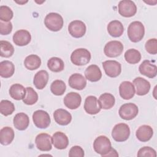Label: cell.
<instances>
[{
	"label": "cell",
	"mask_w": 157,
	"mask_h": 157,
	"mask_svg": "<svg viewBox=\"0 0 157 157\" xmlns=\"http://www.w3.org/2000/svg\"><path fill=\"white\" fill-rule=\"evenodd\" d=\"M146 51L151 55H156L157 53V40L156 38L150 39L145 45Z\"/></svg>",
	"instance_id": "cell-39"
},
{
	"label": "cell",
	"mask_w": 157,
	"mask_h": 157,
	"mask_svg": "<svg viewBox=\"0 0 157 157\" xmlns=\"http://www.w3.org/2000/svg\"><path fill=\"white\" fill-rule=\"evenodd\" d=\"M33 121L35 126L40 129L48 128L51 122L49 114L43 110H38L33 113Z\"/></svg>",
	"instance_id": "cell-6"
},
{
	"label": "cell",
	"mask_w": 157,
	"mask_h": 157,
	"mask_svg": "<svg viewBox=\"0 0 157 157\" xmlns=\"http://www.w3.org/2000/svg\"><path fill=\"white\" fill-rule=\"evenodd\" d=\"M119 93L123 99L125 100L130 99L135 94L134 86L129 81H124L120 85Z\"/></svg>",
	"instance_id": "cell-21"
},
{
	"label": "cell",
	"mask_w": 157,
	"mask_h": 157,
	"mask_svg": "<svg viewBox=\"0 0 157 157\" xmlns=\"http://www.w3.org/2000/svg\"><path fill=\"white\" fill-rule=\"evenodd\" d=\"M109 34L113 37H120L124 32V27L121 22L118 20L111 21L107 27Z\"/></svg>",
	"instance_id": "cell-26"
},
{
	"label": "cell",
	"mask_w": 157,
	"mask_h": 157,
	"mask_svg": "<svg viewBox=\"0 0 157 157\" xmlns=\"http://www.w3.org/2000/svg\"><path fill=\"white\" fill-rule=\"evenodd\" d=\"M14 131L9 126H5L0 130V142L2 145H9L14 139Z\"/></svg>",
	"instance_id": "cell-28"
},
{
	"label": "cell",
	"mask_w": 157,
	"mask_h": 157,
	"mask_svg": "<svg viewBox=\"0 0 157 157\" xmlns=\"http://www.w3.org/2000/svg\"><path fill=\"white\" fill-rule=\"evenodd\" d=\"M26 93V90L25 87L19 83L12 85L9 89V94L12 98L15 100L23 99Z\"/></svg>",
	"instance_id": "cell-27"
},
{
	"label": "cell",
	"mask_w": 157,
	"mask_h": 157,
	"mask_svg": "<svg viewBox=\"0 0 157 157\" xmlns=\"http://www.w3.org/2000/svg\"><path fill=\"white\" fill-rule=\"evenodd\" d=\"M133 85L136 87V93L139 96L147 94L150 89V83L146 79L138 77L134 79Z\"/></svg>",
	"instance_id": "cell-17"
},
{
	"label": "cell",
	"mask_w": 157,
	"mask_h": 157,
	"mask_svg": "<svg viewBox=\"0 0 157 157\" xmlns=\"http://www.w3.org/2000/svg\"><path fill=\"white\" fill-rule=\"evenodd\" d=\"M86 25L80 20H74L71 21L68 26V31L69 34L75 38L83 37L86 33Z\"/></svg>",
	"instance_id": "cell-12"
},
{
	"label": "cell",
	"mask_w": 157,
	"mask_h": 157,
	"mask_svg": "<svg viewBox=\"0 0 157 157\" xmlns=\"http://www.w3.org/2000/svg\"><path fill=\"white\" fill-rule=\"evenodd\" d=\"M98 101L101 109L107 110L113 107L115 102V99L112 94L105 93L99 96Z\"/></svg>",
	"instance_id": "cell-30"
},
{
	"label": "cell",
	"mask_w": 157,
	"mask_h": 157,
	"mask_svg": "<svg viewBox=\"0 0 157 157\" xmlns=\"http://www.w3.org/2000/svg\"><path fill=\"white\" fill-rule=\"evenodd\" d=\"M13 126L17 129L24 131L29 126V117L23 112L18 113L13 117Z\"/></svg>",
	"instance_id": "cell-22"
},
{
	"label": "cell",
	"mask_w": 157,
	"mask_h": 157,
	"mask_svg": "<svg viewBox=\"0 0 157 157\" xmlns=\"http://www.w3.org/2000/svg\"><path fill=\"white\" fill-rule=\"evenodd\" d=\"M24 65L27 69L34 71L40 66L41 59L40 57L36 55H30L25 59Z\"/></svg>",
	"instance_id": "cell-31"
},
{
	"label": "cell",
	"mask_w": 157,
	"mask_h": 157,
	"mask_svg": "<svg viewBox=\"0 0 157 157\" xmlns=\"http://www.w3.org/2000/svg\"><path fill=\"white\" fill-rule=\"evenodd\" d=\"M0 46V55L1 57L9 58L13 55L14 53V48L9 42L6 40H1Z\"/></svg>",
	"instance_id": "cell-35"
},
{
	"label": "cell",
	"mask_w": 157,
	"mask_h": 157,
	"mask_svg": "<svg viewBox=\"0 0 157 157\" xmlns=\"http://www.w3.org/2000/svg\"><path fill=\"white\" fill-rule=\"evenodd\" d=\"M52 140L54 147L59 150L65 149L69 145L67 136L64 132L60 131L56 132L53 134Z\"/></svg>",
	"instance_id": "cell-18"
},
{
	"label": "cell",
	"mask_w": 157,
	"mask_h": 157,
	"mask_svg": "<svg viewBox=\"0 0 157 157\" xmlns=\"http://www.w3.org/2000/svg\"><path fill=\"white\" fill-rule=\"evenodd\" d=\"M85 155L83 148L78 145L73 146L69 150V156L70 157H83Z\"/></svg>",
	"instance_id": "cell-42"
},
{
	"label": "cell",
	"mask_w": 157,
	"mask_h": 157,
	"mask_svg": "<svg viewBox=\"0 0 157 157\" xmlns=\"http://www.w3.org/2000/svg\"><path fill=\"white\" fill-rule=\"evenodd\" d=\"M93 148L97 153L103 157L112 148L110 139L105 136H98L93 142Z\"/></svg>",
	"instance_id": "cell-5"
},
{
	"label": "cell",
	"mask_w": 157,
	"mask_h": 157,
	"mask_svg": "<svg viewBox=\"0 0 157 157\" xmlns=\"http://www.w3.org/2000/svg\"><path fill=\"white\" fill-rule=\"evenodd\" d=\"M12 30V24L10 21H0V33L1 35H8Z\"/></svg>",
	"instance_id": "cell-41"
},
{
	"label": "cell",
	"mask_w": 157,
	"mask_h": 157,
	"mask_svg": "<svg viewBox=\"0 0 157 157\" xmlns=\"http://www.w3.org/2000/svg\"><path fill=\"white\" fill-rule=\"evenodd\" d=\"M106 156H118V154L114 148H112L110 150L107 154H105L103 157H106Z\"/></svg>",
	"instance_id": "cell-43"
},
{
	"label": "cell",
	"mask_w": 157,
	"mask_h": 157,
	"mask_svg": "<svg viewBox=\"0 0 157 157\" xmlns=\"http://www.w3.org/2000/svg\"><path fill=\"white\" fill-rule=\"evenodd\" d=\"M55 121L59 125L66 126L69 124L72 120L71 114L65 109H58L53 113Z\"/></svg>",
	"instance_id": "cell-19"
},
{
	"label": "cell",
	"mask_w": 157,
	"mask_h": 157,
	"mask_svg": "<svg viewBox=\"0 0 157 157\" xmlns=\"http://www.w3.org/2000/svg\"><path fill=\"white\" fill-rule=\"evenodd\" d=\"M102 67L106 75L112 78L118 77L121 72V64L115 60L104 61L102 63Z\"/></svg>",
	"instance_id": "cell-10"
},
{
	"label": "cell",
	"mask_w": 157,
	"mask_h": 157,
	"mask_svg": "<svg viewBox=\"0 0 157 157\" xmlns=\"http://www.w3.org/2000/svg\"><path fill=\"white\" fill-rule=\"evenodd\" d=\"M15 109L13 104L9 100H2L0 102V112L4 116L11 115Z\"/></svg>",
	"instance_id": "cell-37"
},
{
	"label": "cell",
	"mask_w": 157,
	"mask_h": 157,
	"mask_svg": "<svg viewBox=\"0 0 157 157\" xmlns=\"http://www.w3.org/2000/svg\"><path fill=\"white\" fill-rule=\"evenodd\" d=\"M48 73L45 70L38 71L34 75L33 83L35 87L38 90L44 89L48 81Z\"/></svg>",
	"instance_id": "cell-24"
},
{
	"label": "cell",
	"mask_w": 157,
	"mask_h": 157,
	"mask_svg": "<svg viewBox=\"0 0 157 157\" xmlns=\"http://www.w3.org/2000/svg\"><path fill=\"white\" fill-rule=\"evenodd\" d=\"M68 83L70 87L77 90H82L86 85V78L78 73L72 74L69 78Z\"/></svg>",
	"instance_id": "cell-20"
},
{
	"label": "cell",
	"mask_w": 157,
	"mask_h": 157,
	"mask_svg": "<svg viewBox=\"0 0 157 157\" xmlns=\"http://www.w3.org/2000/svg\"><path fill=\"white\" fill-rule=\"evenodd\" d=\"M153 134V130L149 125L140 126L136 132V136L137 139L141 142H147L151 139Z\"/></svg>",
	"instance_id": "cell-25"
},
{
	"label": "cell",
	"mask_w": 157,
	"mask_h": 157,
	"mask_svg": "<svg viewBox=\"0 0 157 157\" xmlns=\"http://www.w3.org/2000/svg\"><path fill=\"white\" fill-rule=\"evenodd\" d=\"M15 2L18 4H23L26 3L28 1H15Z\"/></svg>",
	"instance_id": "cell-44"
},
{
	"label": "cell",
	"mask_w": 157,
	"mask_h": 157,
	"mask_svg": "<svg viewBox=\"0 0 157 157\" xmlns=\"http://www.w3.org/2000/svg\"><path fill=\"white\" fill-rule=\"evenodd\" d=\"M15 72V66L12 62L5 60L0 63V75L3 78L12 77Z\"/></svg>",
	"instance_id": "cell-29"
},
{
	"label": "cell",
	"mask_w": 157,
	"mask_h": 157,
	"mask_svg": "<svg viewBox=\"0 0 157 157\" xmlns=\"http://www.w3.org/2000/svg\"><path fill=\"white\" fill-rule=\"evenodd\" d=\"M124 59L127 63L134 64L138 63L140 61L141 54L137 50L131 48L125 52Z\"/></svg>",
	"instance_id": "cell-33"
},
{
	"label": "cell",
	"mask_w": 157,
	"mask_h": 157,
	"mask_svg": "<svg viewBox=\"0 0 157 157\" xmlns=\"http://www.w3.org/2000/svg\"><path fill=\"white\" fill-rule=\"evenodd\" d=\"M66 89L65 83L61 80H56L52 82L50 86L52 93L56 96L63 95Z\"/></svg>",
	"instance_id": "cell-34"
},
{
	"label": "cell",
	"mask_w": 157,
	"mask_h": 157,
	"mask_svg": "<svg viewBox=\"0 0 157 157\" xmlns=\"http://www.w3.org/2000/svg\"><path fill=\"white\" fill-rule=\"evenodd\" d=\"M138 107L134 103H126L123 104L118 111L120 117L125 120H131L138 114Z\"/></svg>",
	"instance_id": "cell-7"
},
{
	"label": "cell",
	"mask_w": 157,
	"mask_h": 157,
	"mask_svg": "<svg viewBox=\"0 0 157 157\" xmlns=\"http://www.w3.org/2000/svg\"><path fill=\"white\" fill-rule=\"evenodd\" d=\"M85 75L87 80L95 82L99 81L102 77V72L100 68L96 64L90 65L85 71Z\"/></svg>",
	"instance_id": "cell-23"
},
{
	"label": "cell",
	"mask_w": 157,
	"mask_h": 157,
	"mask_svg": "<svg viewBox=\"0 0 157 157\" xmlns=\"http://www.w3.org/2000/svg\"><path fill=\"white\" fill-rule=\"evenodd\" d=\"M123 44L118 40H112L107 42L104 48V54L109 58H115L121 55L123 51Z\"/></svg>",
	"instance_id": "cell-8"
},
{
	"label": "cell",
	"mask_w": 157,
	"mask_h": 157,
	"mask_svg": "<svg viewBox=\"0 0 157 157\" xmlns=\"http://www.w3.org/2000/svg\"><path fill=\"white\" fill-rule=\"evenodd\" d=\"M137 156H150L156 157V151L150 147H144L139 149L137 153Z\"/></svg>",
	"instance_id": "cell-40"
},
{
	"label": "cell",
	"mask_w": 157,
	"mask_h": 157,
	"mask_svg": "<svg viewBox=\"0 0 157 157\" xmlns=\"http://www.w3.org/2000/svg\"><path fill=\"white\" fill-rule=\"evenodd\" d=\"M130 129L129 126L123 123L117 124L112 129V136L117 142L126 141L129 137Z\"/></svg>",
	"instance_id": "cell-4"
},
{
	"label": "cell",
	"mask_w": 157,
	"mask_h": 157,
	"mask_svg": "<svg viewBox=\"0 0 157 157\" xmlns=\"http://www.w3.org/2000/svg\"><path fill=\"white\" fill-rule=\"evenodd\" d=\"M140 73L147 77L153 78L156 76L157 67L149 60H144L139 66Z\"/></svg>",
	"instance_id": "cell-16"
},
{
	"label": "cell",
	"mask_w": 157,
	"mask_h": 157,
	"mask_svg": "<svg viewBox=\"0 0 157 157\" xmlns=\"http://www.w3.org/2000/svg\"><path fill=\"white\" fill-rule=\"evenodd\" d=\"M64 104L69 109H77L81 104L82 98L80 95L75 92H70L64 98Z\"/></svg>",
	"instance_id": "cell-15"
},
{
	"label": "cell",
	"mask_w": 157,
	"mask_h": 157,
	"mask_svg": "<svg viewBox=\"0 0 157 157\" xmlns=\"http://www.w3.org/2000/svg\"><path fill=\"white\" fill-rule=\"evenodd\" d=\"M47 67L52 72H59L64 69V64L61 58L52 57L48 60Z\"/></svg>",
	"instance_id": "cell-32"
},
{
	"label": "cell",
	"mask_w": 157,
	"mask_h": 157,
	"mask_svg": "<svg viewBox=\"0 0 157 157\" xmlns=\"http://www.w3.org/2000/svg\"><path fill=\"white\" fill-rule=\"evenodd\" d=\"M90 59L91 53L86 48L75 49L71 55V62L76 66L86 65L90 62Z\"/></svg>",
	"instance_id": "cell-3"
},
{
	"label": "cell",
	"mask_w": 157,
	"mask_h": 157,
	"mask_svg": "<svg viewBox=\"0 0 157 157\" xmlns=\"http://www.w3.org/2000/svg\"><path fill=\"white\" fill-rule=\"evenodd\" d=\"M36 147L40 151H48L52 148V137L47 133H40L35 139Z\"/></svg>",
	"instance_id": "cell-11"
},
{
	"label": "cell",
	"mask_w": 157,
	"mask_h": 157,
	"mask_svg": "<svg viewBox=\"0 0 157 157\" xmlns=\"http://www.w3.org/2000/svg\"><path fill=\"white\" fill-rule=\"evenodd\" d=\"M26 93L25 98L23 99V102L26 105H33L38 100V94L32 87L26 88Z\"/></svg>",
	"instance_id": "cell-36"
},
{
	"label": "cell",
	"mask_w": 157,
	"mask_h": 157,
	"mask_svg": "<svg viewBox=\"0 0 157 157\" xmlns=\"http://www.w3.org/2000/svg\"><path fill=\"white\" fill-rule=\"evenodd\" d=\"M128 36L132 42L140 41L145 34V28L142 23L139 21H134L130 23L128 28Z\"/></svg>",
	"instance_id": "cell-1"
},
{
	"label": "cell",
	"mask_w": 157,
	"mask_h": 157,
	"mask_svg": "<svg viewBox=\"0 0 157 157\" xmlns=\"http://www.w3.org/2000/svg\"><path fill=\"white\" fill-rule=\"evenodd\" d=\"M31 40V36L29 32L25 29L17 31L13 35V42L18 46H25L28 45Z\"/></svg>",
	"instance_id": "cell-14"
},
{
	"label": "cell",
	"mask_w": 157,
	"mask_h": 157,
	"mask_svg": "<svg viewBox=\"0 0 157 157\" xmlns=\"http://www.w3.org/2000/svg\"><path fill=\"white\" fill-rule=\"evenodd\" d=\"M118 12L124 17H131L137 12L135 3L130 0H123L118 4Z\"/></svg>",
	"instance_id": "cell-9"
},
{
	"label": "cell",
	"mask_w": 157,
	"mask_h": 157,
	"mask_svg": "<svg viewBox=\"0 0 157 157\" xmlns=\"http://www.w3.org/2000/svg\"><path fill=\"white\" fill-rule=\"evenodd\" d=\"M44 23L45 26L52 31H58L63 26L64 21L61 15L55 12L48 13L45 19Z\"/></svg>",
	"instance_id": "cell-2"
},
{
	"label": "cell",
	"mask_w": 157,
	"mask_h": 157,
	"mask_svg": "<svg viewBox=\"0 0 157 157\" xmlns=\"http://www.w3.org/2000/svg\"><path fill=\"white\" fill-rule=\"evenodd\" d=\"M13 13L12 9L6 6L0 7V20L4 22H9L13 18Z\"/></svg>",
	"instance_id": "cell-38"
},
{
	"label": "cell",
	"mask_w": 157,
	"mask_h": 157,
	"mask_svg": "<svg viewBox=\"0 0 157 157\" xmlns=\"http://www.w3.org/2000/svg\"><path fill=\"white\" fill-rule=\"evenodd\" d=\"M84 109L87 113L90 115L98 113L101 108L97 98L94 96H88L86 97L84 103Z\"/></svg>",
	"instance_id": "cell-13"
}]
</instances>
